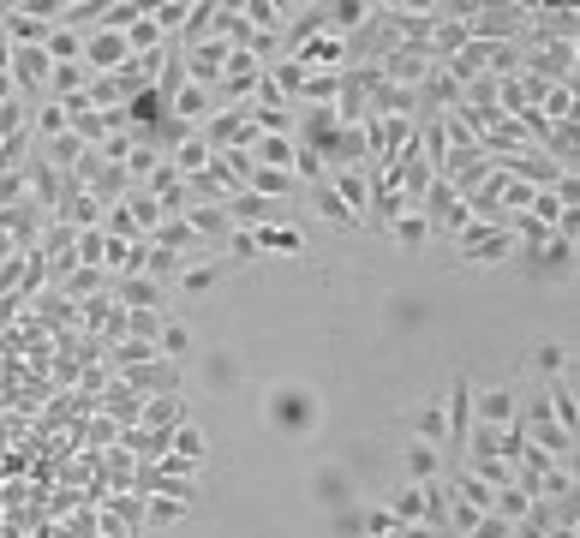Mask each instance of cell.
I'll return each instance as SVG.
<instances>
[{"label":"cell","mask_w":580,"mask_h":538,"mask_svg":"<svg viewBox=\"0 0 580 538\" xmlns=\"http://www.w3.org/2000/svg\"><path fill=\"white\" fill-rule=\"evenodd\" d=\"M258 413H263V431H270V437L306 443V437H318V425H323V395L311 389V383H270Z\"/></svg>","instance_id":"obj_1"},{"label":"cell","mask_w":580,"mask_h":538,"mask_svg":"<svg viewBox=\"0 0 580 538\" xmlns=\"http://www.w3.org/2000/svg\"><path fill=\"white\" fill-rule=\"evenodd\" d=\"M455 246H461V258L473 264V269H497V264L514 258L509 222H466L461 234H455Z\"/></svg>","instance_id":"obj_2"},{"label":"cell","mask_w":580,"mask_h":538,"mask_svg":"<svg viewBox=\"0 0 580 538\" xmlns=\"http://www.w3.org/2000/svg\"><path fill=\"white\" fill-rule=\"evenodd\" d=\"M115 383H120L126 395H138V401H150V395H180L186 365H174V359H144V365L115 371Z\"/></svg>","instance_id":"obj_3"},{"label":"cell","mask_w":580,"mask_h":538,"mask_svg":"<svg viewBox=\"0 0 580 538\" xmlns=\"http://www.w3.org/2000/svg\"><path fill=\"white\" fill-rule=\"evenodd\" d=\"M431 72H437V60H431V48H419V43H401L377 60V79L395 84V90H419Z\"/></svg>","instance_id":"obj_4"},{"label":"cell","mask_w":580,"mask_h":538,"mask_svg":"<svg viewBox=\"0 0 580 538\" xmlns=\"http://www.w3.org/2000/svg\"><path fill=\"white\" fill-rule=\"evenodd\" d=\"M79 67L91 72V79H120V72L132 67V48H126L120 31H103V24H96V31L84 36V60H79Z\"/></svg>","instance_id":"obj_5"},{"label":"cell","mask_w":580,"mask_h":538,"mask_svg":"<svg viewBox=\"0 0 580 538\" xmlns=\"http://www.w3.org/2000/svg\"><path fill=\"white\" fill-rule=\"evenodd\" d=\"M575 252H580V239L551 234L538 252H526V258H521V276H533V281H575Z\"/></svg>","instance_id":"obj_6"},{"label":"cell","mask_w":580,"mask_h":538,"mask_svg":"<svg viewBox=\"0 0 580 538\" xmlns=\"http://www.w3.org/2000/svg\"><path fill=\"white\" fill-rule=\"evenodd\" d=\"M521 371H526V377H538V383L575 377V353H569V341H557V336H538L533 348H526Z\"/></svg>","instance_id":"obj_7"},{"label":"cell","mask_w":580,"mask_h":538,"mask_svg":"<svg viewBox=\"0 0 580 538\" xmlns=\"http://www.w3.org/2000/svg\"><path fill=\"white\" fill-rule=\"evenodd\" d=\"M514 413H521V389L514 383H490V389L473 395V425L502 431V425H514Z\"/></svg>","instance_id":"obj_8"},{"label":"cell","mask_w":580,"mask_h":538,"mask_svg":"<svg viewBox=\"0 0 580 538\" xmlns=\"http://www.w3.org/2000/svg\"><path fill=\"white\" fill-rule=\"evenodd\" d=\"M443 419H449V443H443V455H455V460H461L466 431H473V383H466V377L449 383V395H443Z\"/></svg>","instance_id":"obj_9"},{"label":"cell","mask_w":580,"mask_h":538,"mask_svg":"<svg viewBox=\"0 0 580 538\" xmlns=\"http://www.w3.org/2000/svg\"><path fill=\"white\" fill-rule=\"evenodd\" d=\"M287 60H299V72H347V43L330 36V31H318V36H306Z\"/></svg>","instance_id":"obj_10"},{"label":"cell","mask_w":580,"mask_h":538,"mask_svg":"<svg viewBox=\"0 0 580 538\" xmlns=\"http://www.w3.org/2000/svg\"><path fill=\"white\" fill-rule=\"evenodd\" d=\"M186 227H192V239H204L210 252H222V239L234 234V222H228L222 203H186Z\"/></svg>","instance_id":"obj_11"},{"label":"cell","mask_w":580,"mask_h":538,"mask_svg":"<svg viewBox=\"0 0 580 538\" xmlns=\"http://www.w3.org/2000/svg\"><path fill=\"white\" fill-rule=\"evenodd\" d=\"M371 12H377V0H330V7H323V31L330 36H359L365 24H371Z\"/></svg>","instance_id":"obj_12"},{"label":"cell","mask_w":580,"mask_h":538,"mask_svg":"<svg viewBox=\"0 0 580 538\" xmlns=\"http://www.w3.org/2000/svg\"><path fill=\"white\" fill-rule=\"evenodd\" d=\"M330 191L347 203L353 215H359V222L371 215V174H365V168H330Z\"/></svg>","instance_id":"obj_13"},{"label":"cell","mask_w":580,"mask_h":538,"mask_svg":"<svg viewBox=\"0 0 580 538\" xmlns=\"http://www.w3.org/2000/svg\"><path fill=\"white\" fill-rule=\"evenodd\" d=\"M401 472H407V484H437L443 479V448L437 443H407L401 448Z\"/></svg>","instance_id":"obj_14"},{"label":"cell","mask_w":580,"mask_h":538,"mask_svg":"<svg viewBox=\"0 0 580 538\" xmlns=\"http://www.w3.org/2000/svg\"><path fill=\"white\" fill-rule=\"evenodd\" d=\"M174 425H186L180 395H150V401H138V431H174Z\"/></svg>","instance_id":"obj_15"},{"label":"cell","mask_w":580,"mask_h":538,"mask_svg":"<svg viewBox=\"0 0 580 538\" xmlns=\"http://www.w3.org/2000/svg\"><path fill=\"white\" fill-rule=\"evenodd\" d=\"M168 455L180 460V467H204V455H210V437H204V425H192V419H186V425H174L168 431Z\"/></svg>","instance_id":"obj_16"},{"label":"cell","mask_w":580,"mask_h":538,"mask_svg":"<svg viewBox=\"0 0 580 538\" xmlns=\"http://www.w3.org/2000/svg\"><path fill=\"white\" fill-rule=\"evenodd\" d=\"M311 496H318L323 508H335V515H342V508H353V479L342 467H318L311 472Z\"/></svg>","instance_id":"obj_17"},{"label":"cell","mask_w":580,"mask_h":538,"mask_svg":"<svg viewBox=\"0 0 580 538\" xmlns=\"http://www.w3.org/2000/svg\"><path fill=\"white\" fill-rule=\"evenodd\" d=\"M251 234H258V252H270V258H306V234L294 222H270V227H251Z\"/></svg>","instance_id":"obj_18"},{"label":"cell","mask_w":580,"mask_h":538,"mask_svg":"<svg viewBox=\"0 0 580 538\" xmlns=\"http://www.w3.org/2000/svg\"><path fill=\"white\" fill-rule=\"evenodd\" d=\"M299 198L311 203V215H318V222H330V227H359V215H353L347 203L330 191V179H323V186H306V191H299Z\"/></svg>","instance_id":"obj_19"},{"label":"cell","mask_w":580,"mask_h":538,"mask_svg":"<svg viewBox=\"0 0 580 538\" xmlns=\"http://www.w3.org/2000/svg\"><path fill=\"white\" fill-rule=\"evenodd\" d=\"M407 425H413V443H437V448L449 443V419H443V401H425V407H413V413H407Z\"/></svg>","instance_id":"obj_20"},{"label":"cell","mask_w":580,"mask_h":538,"mask_svg":"<svg viewBox=\"0 0 580 538\" xmlns=\"http://www.w3.org/2000/svg\"><path fill=\"white\" fill-rule=\"evenodd\" d=\"M168 168H174V174H180V179L204 174V168H210V144H204V138H198V132H186V138H180V144H174V150H168Z\"/></svg>","instance_id":"obj_21"},{"label":"cell","mask_w":580,"mask_h":538,"mask_svg":"<svg viewBox=\"0 0 580 538\" xmlns=\"http://www.w3.org/2000/svg\"><path fill=\"white\" fill-rule=\"evenodd\" d=\"M383 234H389V239H395V246L419 252V246H425V239H431V222H425V215H419V210H407V215H395V222H389V227H383Z\"/></svg>","instance_id":"obj_22"},{"label":"cell","mask_w":580,"mask_h":538,"mask_svg":"<svg viewBox=\"0 0 580 538\" xmlns=\"http://www.w3.org/2000/svg\"><path fill=\"white\" fill-rule=\"evenodd\" d=\"M156 353H162V359H174V365H186V353H192V329L174 324V317H162V329H156Z\"/></svg>","instance_id":"obj_23"},{"label":"cell","mask_w":580,"mask_h":538,"mask_svg":"<svg viewBox=\"0 0 580 538\" xmlns=\"http://www.w3.org/2000/svg\"><path fill=\"white\" fill-rule=\"evenodd\" d=\"M425 491H431V484H401V496L389 503V515H395L401 527H425Z\"/></svg>","instance_id":"obj_24"},{"label":"cell","mask_w":580,"mask_h":538,"mask_svg":"<svg viewBox=\"0 0 580 538\" xmlns=\"http://www.w3.org/2000/svg\"><path fill=\"white\" fill-rule=\"evenodd\" d=\"M569 496H575V467H551L538 479V503H569Z\"/></svg>","instance_id":"obj_25"},{"label":"cell","mask_w":580,"mask_h":538,"mask_svg":"<svg viewBox=\"0 0 580 538\" xmlns=\"http://www.w3.org/2000/svg\"><path fill=\"white\" fill-rule=\"evenodd\" d=\"M174 521H186V503H174V496H144V533L174 527Z\"/></svg>","instance_id":"obj_26"},{"label":"cell","mask_w":580,"mask_h":538,"mask_svg":"<svg viewBox=\"0 0 580 538\" xmlns=\"http://www.w3.org/2000/svg\"><path fill=\"white\" fill-rule=\"evenodd\" d=\"M216 281H222V264H216V258L180 269V288H186V293H216Z\"/></svg>","instance_id":"obj_27"},{"label":"cell","mask_w":580,"mask_h":538,"mask_svg":"<svg viewBox=\"0 0 580 538\" xmlns=\"http://www.w3.org/2000/svg\"><path fill=\"white\" fill-rule=\"evenodd\" d=\"M359 527H365V538H389L401 521L389 515V503H365V508H359Z\"/></svg>","instance_id":"obj_28"},{"label":"cell","mask_w":580,"mask_h":538,"mask_svg":"<svg viewBox=\"0 0 580 538\" xmlns=\"http://www.w3.org/2000/svg\"><path fill=\"white\" fill-rule=\"evenodd\" d=\"M222 252H228V258H239V264L263 258V252H258V234H251V227H234V234L222 239Z\"/></svg>","instance_id":"obj_29"},{"label":"cell","mask_w":580,"mask_h":538,"mask_svg":"<svg viewBox=\"0 0 580 538\" xmlns=\"http://www.w3.org/2000/svg\"><path fill=\"white\" fill-rule=\"evenodd\" d=\"M239 377V359H228V353H216L204 365V389H228V383Z\"/></svg>","instance_id":"obj_30"},{"label":"cell","mask_w":580,"mask_h":538,"mask_svg":"<svg viewBox=\"0 0 580 538\" xmlns=\"http://www.w3.org/2000/svg\"><path fill=\"white\" fill-rule=\"evenodd\" d=\"M335 538H365V527H359V508H342V515H335Z\"/></svg>","instance_id":"obj_31"},{"label":"cell","mask_w":580,"mask_h":538,"mask_svg":"<svg viewBox=\"0 0 580 538\" xmlns=\"http://www.w3.org/2000/svg\"><path fill=\"white\" fill-rule=\"evenodd\" d=\"M96 281H103V269H79V276H67V293H91Z\"/></svg>","instance_id":"obj_32"},{"label":"cell","mask_w":580,"mask_h":538,"mask_svg":"<svg viewBox=\"0 0 580 538\" xmlns=\"http://www.w3.org/2000/svg\"><path fill=\"white\" fill-rule=\"evenodd\" d=\"M545 538H580V527H551Z\"/></svg>","instance_id":"obj_33"}]
</instances>
